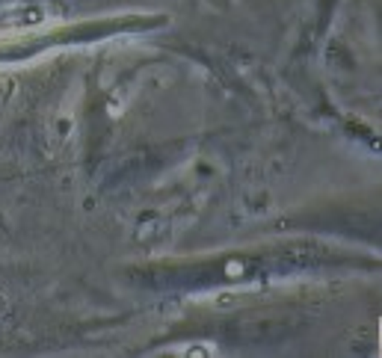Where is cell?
<instances>
[{
    "instance_id": "277c9868",
    "label": "cell",
    "mask_w": 382,
    "mask_h": 358,
    "mask_svg": "<svg viewBox=\"0 0 382 358\" xmlns=\"http://www.w3.org/2000/svg\"><path fill=\"white\" fill-rule=\"evenodd\" d=\"M225 270H229V275H243V264H229Z\"/></svg>"
},
{
    "instance_id": "6da1fadb",
    "label": "cell",
    "mask_w": 382,
    "mask_h": 358,
    "mask_svg": "<svg viewBox=\"0 0 382 358\" xmlns=\"http://www.w3.org/2000/svg\"><path fill=\"white\" fill-rule=\"evenodd\" d=\"M15 18H18L21 24H42L45 18H47V12H45L42 6H24V9H18Z\"/></svg>"
},
{
    "instance_id": "7a4b0ae2",
    "label": "cell",
    "mask_w": 382,
    "mask_h": 358,
    "mask_svg": "<svg viewBox=\"0 0 382 358\" xmlns=\"http://www.w3.org/2000/svg\"><path fill=\"white\" fill-rule=\"evenodd\" d=\"M217 350H213L211 344H199V346H187V350H181V355H190V358H204V355H213Z\"/></svg>"
},
{
    "instance_id": "3957f363",
    "label": "cell",
    "mask_w": 382,
    "mask_h": 358,
    "mask_svg": "<svg viewBox=\"0 0 382 358\" xmlns=\"http://www.w3.org/2000/svg\"><path fill=\"white\" fill-rule=\"evenodd\" d=\"M234 302H237V296H234V293H220V299H217L220 308H229V305H234Z\"/></svg>"
}]
</instances>
